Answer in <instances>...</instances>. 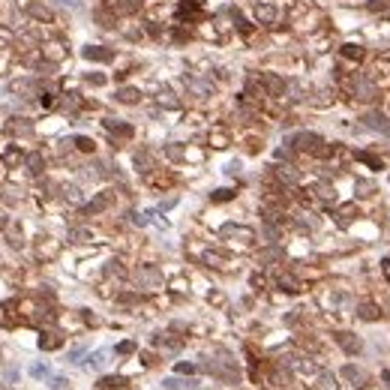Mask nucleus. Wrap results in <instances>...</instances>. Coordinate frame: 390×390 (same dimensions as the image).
Returning a JSON list of instances; mask_svg holds the SVG:
<instances>
[{"mask_svg": "<svg viewBox=\"0 0 390 390\" xmlns=\"http://www.w3.org/2000/svg\"><path fill=\"white\" fill-rule=\"evenodd\" d=\"M57 345H60V339L54 336V333H42V339H39V348H42V351H51Z\"/></svg>", "mask_w": 390, "mask_h": 390, "instance_id": "nucleus-20", "label": "nucleus"}, {"mask_svg": "<svg viewBox=\"0 0 390 390\" xmlns=\"http://www.w3.org/2000/svg\"><path fill=\"white\" fill-rule=\"evenodd\" d=\"M111 6H114V12H135L141 6V0H111Z\"/></svg>", "mask_w": 390, "mask_h": 390, "instance_id": "nucleus-14", "label": "nucleus"}, {"mask_svg": "<svg viewBox=\"0 0 390 390\" xmlns=\"http://www.w3.org/2000/svg\"><path fill=\"white\" fill-rule=\"evenodd\" d=\"M75 147H78V150H84V153H93V141L84 138V135H81V138H75Z\"/></svg>", "mask_w": 390, "mask_h": 390, "instance_id": "nucleus-27", "label": "nucleus"}, {"mask_svg": "<svg viewBox=\"0 0 390 390\" xmlns=\"http://www.w3.org/2000/svg\"><path fill=\"white\" fill-rule=\"evenodd\" d=\"M108 204H111V195H108V192H99L93 201H90V204H84V213H87V216H93V213H102Z\"/></svg>", "mask_w": 390, "mask_h": 390, "instance_id": "nucleus-7", "label": "nucleus"}, {"mask_svg": "<svg viewBox=\"0 0 390 390\" xmlns=\"http://www.w3.org/2000/svg\"><path fill=\"white\" fill-rule=\"evenodd\" d=\"M138 282H141V288H159L162 273L156 267H141V270H138Z\"/></svg>", "mask_w": 390, "mask_h": 390, "instance_id": "nucleus-5", "label": "nucleus"}, {"mask_svg": "<svg viewBox=\"0 0 390 390\" xmlns=\"http://www.w3.org/2000/svg\"><path fill=\"white\" fill-rule=\"evenodd\" d=\"M102 363H105V354H102V351H99V354H93V357H90V366H96V369H99Z\"/></svg>", "mask_w": 390, "mask_h": 390, "instance_id": "nucleus-36", "label": "nucleus"}, {"mask_svg": "<svg viewBox=\"0 0 390 390\" xmlns=\"http://www.w3.org/2000/svg\"><path fill=\"white\" fill-rule=\"evenodd\" d=\"M204 261H210L213 267H222V255H216V252H207V255H204Z\"/></svg>", "mask_w": 390, "mask_h": 390, "instance_id": "nucleus-31", "label": "nucleus"}, {"mask_svg": "<svg viewBox=\"0 0 390 390\" xmlns=\"http://www.w3.org/2000/svg\"><path fill=\"white\" fill-rule=\"evenodd\" d=\"M178 373H195L192 363H178Z\"/></svg>", "mask_w": 390, "mask_h": 390, "instance_id": "nucleus-39", "label": "nucleus"}, {"mask_svg": "<svg viewBox=\"0 0 390 390\" xmlns=\"http://www.w3.org/2000/svg\"><path fill=\"white\" fill-rule=\"evenodd\" d=\"M168 156H171V159H180V156H183V150H180V147H168Z\"/></svg>", "mask_w": 390, "mask_h": 390, "instance_id": "nucleus-38", "label": "nucleus"}, {"mask_svg": "<svg viewBox=\"0 0 390 390\" xmlns=\"http://www.w3.org/2000/svg\"><path fill=\"white\" fill-rule=\"evenodd\" d=\"M279 285H282L285 291H297V285H294V279H285V276H282V279H279Z\"/></svg>", "mask_w": 390, "mask_h": 390, "instance_id": "nucleus-37", "label": "nucleus"}, {"mask_svg": "<svg viewBox=\"0 0 390 390\" xmlns=\"http://www.w3.org/2000/svg\"><path fill=\"white\" fill-rule=\"evenodd\" d=\"M30 373H33V375H39V378H45V366H33Z\"/></svg>", "mask_w": 390, "mask_h": 390, "instance_id": "nucleus-42", "label": "nucleus"}, {"mask_svg": "<svg viewBox=\"0 0 390 390\" xmlns=\"http://www.w3.org/2000/svg\"><path fill=\"white\" fill-rule=\"evenodd\" d=\"M276 15H279V12H276V6H270V3H258V6H255V18H258L261 24H273Z\"/></svg>", "mask_w": 390, "mask_h": 390, "instance_id": "nucleus-9", "label": "nucleus"}, {"mask_svg": "<svg viewBox=\"0 0 390 390\" xmlns=\"http://www.w3.org/2000/svg\"><path fill=\"white\" fill-rule=\"evenodd\" d=\"M66 198H69V201H81V195H78V186H66Z\"/></svg>", "mask_w": 390, "mask_h": 390, "instance_id": "nucleus-33", "label": "nucleus"}, {"mask_svg": "<svg viewBox=\"0 0 390 390\" xmlns=\"http://www.w3.org/2000/svg\"><path fill=\"white\" fill-rule=\"evenodd\" d=\"M84 81H87V84H93V87H102V84H105V75H96V72H87V75H84Z\"/></svg>", "mask_w": 390, "mask_h": 390, "instance_id": "nucleus-25", "label": "nucleus"}, {"mask_svg": "<svg viewBox=\"0 0 390 390\" xmlns=\"http://www.w3.org/2000/svg\"><path fill=\"white\" fill-rule=\"evenodd\" d=\"M318 387L321 390H336V378L330 373H321V378H318Z\"/></svg>", "mask_w": 390, "mask_h": 390, "instance_id": "nucleus-23", "label": "nucleus"}, {"mask_svg": "<svg viewBox=\"0 0 390 390\" xmlns=\"http://www.w3.org/2000/svg\"><path fill=\"white\" fill-rule=\"evenodd\" d=\"M342 54H345V57H351V60H363V48H360V45H354V42L342 45Z\"/></svg>", "mask_w": 390, "mask_h": 390, "instance_id": "nucleus-21", "label": "nucleus"}, {"mask_svg": "<svg viewBox=\"0 0 390 390\" xmlns=\"http://www.w3.org/2000/svg\"><path fill=\"white\" fill-rule=\"evenodd\" d=\"M117 99H120V102H138V90L135 87H120L117 90Z\"/></svg>", "mask_w": 390, "mask_h": 390, "instance_id": "nucleus-19", "label": "nucleus"}, {"mask_svg": "<svg viewBox=\"0 0 390 390\" xmlns=\"http://www.w3.org/2000/svg\"><path fill=\"white\" fill-rule=\"evenodd\" d=\"M288 144H294L297 150L312 153V156H327V153H330V147L324 144V138L315 135V132H297V135H291V138H288Z\"/></svg>", "mask_w": 390, "mask_h": 390, "instance_id": "nucleus-1", "label": "nucleus"}, {"mask_svg": "<svg viewBox=\"0 0 390 390\" xmlns=\"http://www.w3.org/2000/svg\"><path fill=\"white\" fill-rule=\"evenodd\" d=\"M336 342L348 351V354H357V351L363 348V345H360V339H357L354 333H336Z\"/></svg>", "mask_w": 390, "mask_h": 390, "instance_id": "nucleus-10", "label": "nucleus"}, {"mask_svg": "<svg viewBox=\"0 0 390 390\" xmlns=\"http://www.w3.org/2000/svg\"><path fill=\"white\" fill-rule=\"evenodd\" d=\"M117 351H120V354H129V351H135V342H120V345H117Z\"/></svg>", "mask_w": 390, "mask_h": 390, "instance_id": "nucleus-35", "label": "nucleus"}, {"mask_svg": "<svg viewBox=\"0 0 390 390\" xmlns=\"http://www.w3.org/2000/svg\"><path fill=\"white\" fill-rule=\"evenodd\" d=\"M318 195L324 198V201H333V198H336V195H333V186H330V183H321V186H318Z\"/></svg>", "mask_w": 390, "mask_h": 390, "instance_id": "nucleus-26", "label": "nucleus"}, {"mask_svg": "<svg viewBox=\"0 0 390 390\" xmlns=\"http://www.w3.org/2000/svg\"><path fill=\"white\" fill-rule=\"evenodd\" d=\"M105 132H114V135H120V138H129V135H132V126L120 123V120H114V117H108L105 120Z\"/></svg>", "mask_w": 390, "mask_h": 390, "instance_id": "nucleus-11", "label": "nucleus"}, {"mask_svg": "<svg viewBox=\"0 0 390 390\" xmlns=\"http://www.w3.org/2000/svg\"><path fill=\"white\" fill-rule=\"evenodd\" d=\"M357 315H360L363 321H375L381 312H378V306H375V303H363V306L357 309Z\"/></svg>", "mask_w": 390, "mask_h": 390, "instance_id": "nucleus-16", "label": "nucleus"}, {"mask_svg": "<svg viewBox=\"0 0 390 390\" xmlns=\"http://www.w3.org/2000/svg\"><path fill=\"white\" fill-rule=\"evenodd\" d=\"M276 174H279V180H285V183H297V180H300L291 165H276Z\"/></svg>", "mask_w": 390, "mask_h": 390, "instance_id": "nucleus-17", "label": "nucleus"}, {"mask_svg": "<svg viewBox=\"0 0 390 390\" xmlns=\"http://www.w3.org/2000/svg\"><path fill=\"white\" fill-rule=\"evenodd\" d=\"M357 159H363L366 165H373V168H381V165H384V162L378 159V156H373V153H357Z\"/></svg>", "mask_w": 390, "mask_h": 390, "instance_id": "nucleus-24", "label": "nucleus"}, {"mask_svg": "<svg viewBox=\"0 0 390 390\" xmlns=\"http://www.w3.org/2000/svg\"><path fill=\"white\" fill-rule=\"evenodd\" d=\"M81 57L84 60H96V63H108V60H114V51L111 48H102V45H84L81 48Z\"/></svg>", "mask_w": 390, "mask_h": 390, "instance_id": "nucleus-3", "label": "nucleus"}, {"mask_svg": "<svg viewBox=\"0 0 390 390\" xmlns=\"http://www.w3.org/2000/svg\"><path fill=\"white\" fill-rule=\"evenodd\" d=\"M231 195H234L231 189H216V192H213V201H228Z\"/></svg>", "mask_w": 390, "mask_h": 390, "instance_id": "nucleus-29", "label": "nucleus"}, {"mask_svg": "<svg viewBox=\"0 0 390 390\" xmlns=\"http://www.w3.org/2000/svg\"><path fill=\"white\" fill-rule=\"evenodd\" d=\"M222 237H240L243 243H249V240L255 237V231L243 228V225H225V228H222Z\"/></svg>", "mask_w": 390, "mask_h": 390, "instance_id": "nucleus-8", "label": "nucleus"}, {"mask_svg": "<svg viewBox=\"0 0 390 390\" xmlns=\"http://www.w3.org/2000/svg\"><path fill=\"white\" fill-rule=\"evenodd\" d=\"M354 96L360 99V102H373L375 96H378V90H375V84L369 81V78L357 75V78H354Z\"/></svg>", "mask_w": 390, "mask_h": 390, "instance_id": "nucleus-2", "label": "nucleus"}, {"mask_svg": "<svg viewBox=\"0 0 390 390\" xmlns=\"http://www.w3.org/2000/svg\"><path fill=\"white\" fill-rule=\"evenodd\" d=\"M178 18H183V21L201 18V3H198V0H180L178 3Z\"/></svg>", "mask_w": 390, "mask_h": 390, "instance_id": "nucleus-4", "label": "nucleus"}, {"mask_svg": "<svg viewBox=\"0 0 390 390\" xmlns=\"http://www.w3.org/2000/svg\"><path fill=\"white\" fill-rule=\"evenodd\" d=\"M342 375H345V378H348V381H354L357 387H363V384H366V381H369V375L363 373V369H357V366H351V363H348V366H345V369H342Z\"/></svg>", "mask_w": 390, "mask_h": 390, "instance_id": "nucleus-12", "label": "nucleus"}, {"mask_svg": "<svg viewBox=\"0 0 390 390\" xmlns=\"http://www.w3.org/2000/svg\"><path fill=\"white\" fill-rule=\"evenodd\" d=\"M123 384H126V381H123V378H102V387H111V390H114V387H123Z\"/></svg>", "mask_w": 390, "mask_h": 390, "instance_id": "nucleus-28", "label": "nucleus"}, {"mask_svg": "<svg viewBox=\"0 0 390 390\" xmlns=\"http://www.w3.org/2000/svg\"><path fill=\"white\" fill-rule=\"evenodd\" d=\"M159 99H162V105H168V108H174V105H178V99H174V96H171V93H168V90H165V93H162Z\"/></svg>", "mask_w": 390, "mask_h": 390, "instance_id": "nucleus-32", "label": "nucleus"}, {"mask_svg": "<svg viewBox=\"0 0 390 390\" xmlns=\"http://www.w3.org/2000/svg\"><path fill=\"white\" fill-rule=\"evenodd\" d=\"M357 189H360V195H373V183H369V180H360V183H357Z\"/></svg>", "mask_w": 390, "mask_h": 390, "instance_id": "nucleus-30", "label": "nucleus"}, {"mask_svg": "<svg viewBox=\"0 0 390 390\" xmlns=\"http://www.w3.org/2000/svg\"><path fill=\"white\" fill-rule=\"evenodd\" d=\"M363 123L369 126V129H378V132H384V135H390V120L384 117V114H378V111H373V114H366V117H363Z\"/></svg>", "mask_w": 390, "mask_h": 390, "instance_id": "nucleus-6", "label": "nucleus"}, {"mask_svg": "<svg viewBox=\"0 0 390 390\" xmlns=\"http://www.w3.org/2000/svg\"><path fill=\"white\" fill-rule=\"evenodd\" d=\"M264 81H267V90H270V93H282L285 81L279 78V75H264Z\"/></svg>", "mask_w": 390, "mask_h": 390, "instance_id": "nucleus-18", "label": "nucleus"}, {"mask_svg": "<svg viewBox=\"0 0 390 390\" xmlns=\"http://www.w3.org/2000/svg\"><path fill=\"white\" fill-rule=\"evenodd\" d=\"M57 3H63V6H69V9H78V0H57Z\"/></svg>", "mask_w": 390, "mask_h": 390, "instance_id": "nucleus-40", "label": "nucleus"}, {"mask_svg": "<svg viewBox=\"0 0 390 390\" xmlns=\"http://www.w3.org/2000/svg\"><path fill=\"white\" fill-rule=\"evenodd\" d=\"M186 84L198 93V96H207V93H213V84L210 81H201V78H195V75H186Z\"/></svg>", "mask_w": 390, "mask_h": 390, "instance_id": "nucleus-13", "label": "nucleus"}, {"mask_svg": "<svg viewBox=\"0 0 390 390\" xmlns=\"http://www.w3.org/2000/svg\"><path fill=\"white\" fill-rule=\"evenodd\" d=\"M72 240L81 243V240H90V231H72Z\"/></svg>", "mask_w": 390, "mask_h": 390, "instance_id": "nucleus-34", "label": "nucleus"}, {"mask_svg": "<svg viewBox=\"0 0 390 390\" xmlns=\"http://www.w3.org/2000/svg\"><path fill=\"white\" fill-rule=\"evenodd\" d=\"M27 12L36 15L39 21H51V9H48V6H42V3H30V6H27Z\"/></svg>", "mask_w": 390, "mask_h": 390, "instance_id": "nucleus-15", "label": "nucleus"}, {"mask_svg": "<svg viewBox=\"0 0 390 390\" xmlns=\"http://www.w3.org/2000/svg\"><path fill=\"white\" fill-rule=\"evenodd\" d=\"M381 270H384V276L390 279V258H384V261H381Z\"/></svg>", "mask_w": 390, "mask_h": 390, "instance_id": "nucleus-41", "label": "nucleus"}, {"mask_svg": "<svg viewBox=\"0 0 390 390\" xmlns=\"http://www.w3.org/2000/svg\"><path fill=\"white\" fill-rule=\"evenodd\" d=\"M42 165H45V162H42L39 153H30V156H27V168H30L33 174H42Z\"/></svg>", "mask_w": 390, "mask_h": 390, "instance_id": "nucleus-22", "label": "nucleus"}]
</instances>
